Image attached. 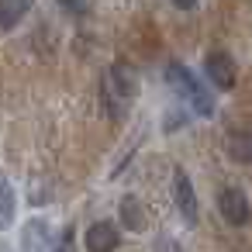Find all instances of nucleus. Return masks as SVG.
<instances>
[{
    "label": "nucleus",
    "mask_w": 252,
    "mask_h": 252,
    "mask_svg": "<svg viewBox=\"0 0 252 252\" xmlns=\"http://www.w3.org/2000/svg\"><path fill=\"white\" fill-rule=\"evenodd\" d=\"M166 83H169V90H176V94L190 104V111H193L197 118H211V114H214V94H211L183 63H169V66H166Z\"/></svg>",
    "instance_id": "1"
},
{
    "label": "nucleus",
    "mask_w": 252,
    "mask_h": 252,
    "mask_svg": "<svg viewBox=\"0 0 252 252\" xmlns=\"http://www.w3.org/2000/svg\"><path fill=\"white\" fill-rule=\"evenodd\" d=\"M135 97V73L128 66H114L104 80V100H107V114L111 118H121L125 107L131 104Z\"/></svg>",
    "instance_id": "2"
},
{
    "label": "nucleus",
    "mask_w": 252,
    "mask_h": 252,
    "mask_svg": "<svg viewBox=\"0 0 252 252\" xmlns=\"http://www.w3.org/2000/svg\"><path fill=\"white\" fill-rule=\"evenodd\" d=\"M218 211H221V218H224L228 224H235V228L249 224V197H245V190L224 187V190L218 193Z\"/></svg>",
    "instance_id": "3"
},
{
    "label": "nucleus",
    "mask_w": 252,
    "mask_h": 252,
    "mask_svg": "<svg viewBox=\"0 0 252 252\" xmlns=\"http://www.w3.org/2000/svg\"><path fill=\"white\" fill-rule=\"evenodd\" d=\"M204 66H207V76H211V83L218 90H231L238 83V66H235V59L228 52H211Z\"/></svg>",
    "instance_id": "4"
},
{
    "label": "nucleus",
    "mask_w": 252,
    "mask_h": 252,
    "mask_svg": "<svg viewBox=\"0 0 252 252\" xmlns=\"http://www.w3.org/2000/svg\"><path fill=\"white\" fill-rule=\"evenodd\" d=\"M173 190H176V207H180L183 221H187V224H197V218H200V207H197L193 183H190V176H187L183 169H176V176H173Z\"/></svg>",
    "instance_id": "5"
},
{
    "label": "nucleus",
    "mask_w": 252,
    "mask_h": 252,
    "mask_svg": "<svg viewBox=\"0 0 252 252\" xmlns=\"http://www.w3.org/2000/svg\"><path fill=\"white\" fill-rule=\"evenodd\" d=\"M83 245H87V252H114L118 249V228L111 221H97L87 228Z\"/></svg>",
    "instance_id": "6"
},
{
    "label": "nucleus",
    "mask_w": 252,
    "mask_h": 252,
    "mask_svg": "<svg viewBox=\"0 0 252 252\" xmlns=\"http://www.w3.org/2000/svg\"><path fill=\"white\" fill-rule=\"evenodd\" d=\"M21 249L25 252H49V224L45 221H28L21 231Z\"/></svg>",
    "instance_id": "7"
},
{
    "label": "nucleus",
    "mask_w": 252,
    "mask_h": 252,
    "mask_svg": "<svg viewBox=\"0 0 252 252\" xmlns=\"http://www.w3.org/2000/svg\"><path fill=\"white\" fill-rule=\"evenodd\" d=\"M14 211H18V193H14V183L0 173V231L14 224Z\"/></svg>",
    "instance_id": "8"
},
{
    "label": "nucleus",
    "mask_w": 252,
    "mask_h": 252,
    "mask_svg": "<svg viewBox=\"0 0 252 252\" xmlns=\"http://www.w3.org/2000/svg\"><path fill=\"white\" fill-rule=\"evenodd\" d=\"M28 0H0V28L4 32H11V28H18L21 25V18L28 14Z\"/></svg>",
    "instance_id": "9"
},
{
    "label": "nucleus",
    "mask_w": 252,
    "mask_h": 252,
    "mask_svg": "<svg viewBox=\"0 0 252 252\" xmlns=\"http://www.w3.org/2000/svg\"><path fill=\"white\" fill-rule=\"evenodd\" d=\"M228 152L235 162H252V135L249 131H231L228 135Z\"/></svg>",
    "instance_id": "10"
},
{
    "label": "nucleus",
    "mask_w": 252,
    "mask_h": 252,
    "mask_svg": "<svg viewBox=\"0 0 252 252\" xmlns=\"http://www.w3.org/2000/svg\"><path fill=\"white\" fill-rule=\"evenodd\" d=\"M121 221H125L131 231H142V228H145V211L138 207L135 197H125V200H121Z\"/></svg>",
    "instance_id": "11"
},
{
    "label": "nucleus",
    "mask_w": 252,
    "mask_h": 252,
    "mask_svg": "<svg viewBox=\"0 0 252 252\" xmlns=\"http://www.w3.org/2000/svg\"><path fill=\"white\" fill-rule=\"evenodd\" d=\"M59 7H66L69 14H87L90 11V0H56Z\"/></svg>",
    "instance_id": "12"
},
{
    "label": "nucleus",
    "mask_w": 252,
    "mask_h": 252,
    "mask_svg": "<svg viewBox=\"0 0 252 252\" xmlns=\"http://www.w3.org/2000/svg\"><path fill=\"white\" fill-rule=\"evenodd\" d=\"M156 252H183V249H180V242H176V238L159 235V238H156Z\"/></svg>",
    "instance_id": "13"
},
{
    "label": "nucleus",
    "mask_w": 252,
    "mask_h": 252,
    "mask_svg": "<svg viewBox=\"0 0 252 252\" xmlns=\"http://www.w3.org/2000/svg\"><path fill=\"white\" fill-rule=\"evenodd\" d=\"M173 4H176L180 11H193V7L200 4V0H173Z\"/></svg>",
    "instance_id": "14"
},
{
    "label": "nucleus",
    "mask_w": 252,
    "mask_h": 252,
    "mask_svg": "<svg viewBox=\"0 0 252 252\" xmlns=\"http://www.w3.org/2000/svg\"><path fill=\"white\" fill-rule=\"evenodd\" d=\"M0 252H11V249H7V245H4V242H0Z\"/></svg>",
    "instance_id": "15"
}]
</instances>
